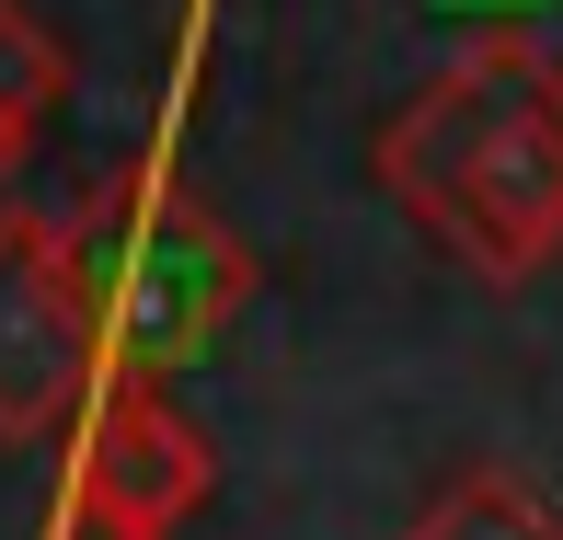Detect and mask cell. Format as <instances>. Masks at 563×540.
<instances>
[{
    "mask_svg": "<svg viewBox=\"0 0 563 540\" xmlns=\"http://www.w3.org/2000/svg\"><path fill=\"white\" fill-rule=\"evenodd\" d=\"M58 92H69V46L46 35L23 0H0V173L35 162V139H46V115H58Z\"/></svg>",
    "mask_w": 563,
    "mask_h": 540,
    "instance_id": "6",
    "label": "cell"
},
{
    "mask_svg": "<svg viewBox=\"0 0 563 540\" xmlns=\"http://www.w3.org/2000/svg\"><path fill=\"white\" fill-rule=\"evenodd\" d=\"M208 495H219L208 426L162 379H104L81 415V449H69L46 540H173L185 518H208Z\"/></svg>",
    "mask_w": 563,
    "mask_h": 540,
    "instance_id": "3",
    "label": "cell"
},
{
    "mask_svg": "<svg viewBox=\"0 0 563 540\" xmlns=\"http://www.w3.org/2000/svg\"><path fill=\"white\" fill-rule=\"evenodd\" d=\"M104 392V333L81 299V253L69 219H23L0 208V437H58L92 415Z\"/></svg>",
    "mask_w": 563,
    "mask_h": 540,
    "instance_id": "4",
    "label": "cell"
},
{
    "mask_svg": "<svg viewBox=\"0 0 563 540\" xmlns=\"http://www.w3.org/2000/svg\"><path fill=\"white\" fill-rule=\"evenodd\" d=\"M391 208L483 288H529L563 253V58L529 35H483L426 69L368 139Z\"/></svg>",
    "mask_w": 563,
    "mask_h": 540,
    "instance_id": "1",
    "label": "cell"
},
{
    "mask_svg": "<svg viewBox=\"0 0 563 540\" xmlns=\"http://www.w3.org/2000/svg\"><path fill=\"white\" fill-rule=\"evenodd\" d=\"M69 253H81V299L92 333H104V379H162L196 368V356L230 333V311L253 299V253L185 173H115L81 219H69Z\"/></svg>",
    "mask_w": 563,
    "mask_h": 540,
    "instance_id": "2",
    "label": "cell"
},
{
    "mask_svg": "<svg viewBox=\"0 0 563 540\" xmlns=\"http://www.w3.org/2000/svg\"><path fill=\"white\" fill-rule=\"evenodd\" d=\"M402 540H563V506L529 495L506 460H472V472H449L438 495L415 506V529Z\"/></svg>",
    "mask_w": 563,
    "mask_h": 540,
    "instance_id": "5",
    "label": "cell"
}]
</instances>
